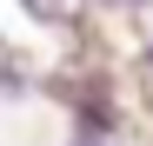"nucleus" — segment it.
I'll use <instances>...</instances> for the list:
<instances>
[{"label": "nucleus", "instance_id": "f257e3e1", "mask_svg": "<svg viewBox=\"0 0 153 146\" xmlns=\"http://www.w3.org/2000/svg\"><path fill=\"white\" fill-rule=\"evenodd\" d=\"M0 86H7V93H20V86H27V80L13 73V60H0Z\"/></svg>", "mask_w": 153, "mask_h": 146}, {"label": "nucleus", "instance_id": "f03ea898", "mask_svg": "<svg viewBox=\"0 0 153 146\" xmlns=\"http://www.w3.org/2000/svg\"><path fill=\"white\" fill-rule=\"evenodd\" d=\"M27 7H33V13L47 20V27H53V20H60V7H53V0H27Z\"/></svg>", "mask_w": 153, "mask_h": 146}, {"label": "nucleus", "instance_id": "7ed1b4c3", "mask_svg": "<svg viewBox=\"0 0 153 146\" xmlns=\"http://www.w3.org/2000/svg\"><path fill=\"white\" fill-rule=\"evenodd\" d=\"M126 7H146V0H126Z\"/></svg>", "mask_w": 153, "mask_h": 146}]
</instances>
